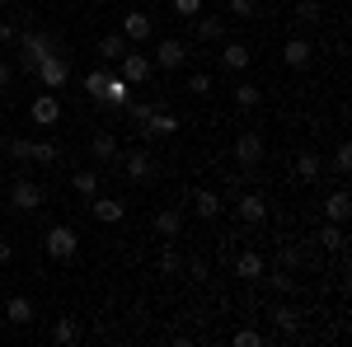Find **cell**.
I'll use <instances>...</instances> for the list:
<instances>
[{
  "instance_id": "6da1fadb",
  "label": "cell",
  "mask_w": 352,
  "mask_h": 347,
  "mask_svg": "<svg viewBox=\"0 0 352 347\" xmlns=\"http://www.w3.org/2000/svg\"><path fill=\"white\" fill-rule=\"evenodd\" d=\"M43 249H47V258L66 263V258H76V249H80V235H76L71 225H52V230H47V240H43Z\"/></svg>"
},
{
  "instance_id": "7a4b0ae2",
  "label": "cell",
  "mask_w": 352,
  "mask_h": 347,
  "mask_svg": "<svg viewBox=\"0 0 352 347\" xmlns=\"http://www.w3.org/2000/svg\"><path fill=\"white\" fill-rule=\"evenodd\" d=\"M47 52H56L47 33H24V43H19V61H24V76H33V71L43 66V56H47Z\"/></svg>"
},
{
  "instance_id": "3957f363",
  "label": "cell",
  "mask_w": 352,
  "mask_h": 347,
  "mask_svg": "<svg viewBox=\"0 0 352 347\" xmlns=\"http://www.w3.org/2000/svg\"><path fill=\"white\" fill-rule=\"evenodd\" d=\"M118 66H122L118 76L132 85V89H136V85H146V80H151V71H155V61H151L146 52H122V56H118Z\"/></svg>"
},
{
  "instance_id": "277c9868",
  "label": "cell",
  "mask_w": 352,
  "mask_h": 347,
  "mask_svg": "<svg viewBox=\"0 0 352 347\" xmlns=\"http://www.w3.org/2000/svg\"><path fill=\"white\" fill-rule=\"evenodd\" d=\"M33 76L43 80V89H61V85L71 80V66H66V56H61V52H47V56H43V66H38Z\"/></svg>"
},
{
  "instance_id": "5b68a950",
  "label": "cell",
  "mask_w": 352,
  "mask_h": 347,
  "mask_svg": "<svg viewBox=\"0 0 352 347\" xmlns=\"http://www.w3.org/2000/svg\"><path fill=\"white\" fill-rule=\"evenodd\" d=\"M160 71H179L184 61H188V43H179V38H160L155 43V56H151Z\"/></svg>"
},
{
  "instance_id": "8992f818",
  "label": "cell",
  "mask_w": 352,
  "mask_h": 347,
  "mask_svg": "<svg viewBox=\"0 0 352 347\" xmlns=\"http://www.w3.org/2000/svg\"><path fill=\"white\" fill-rule=\"evenodd\" d=\"M28 117H33L38 127H56V122H61V99H56V89H43V94L33 99V108H28Z\"/></svg>"
},
{
  "instance_id": "52a82bcc",
  "label": "cell",
  "mask_w": 352,
  "mask_h": 347,
  "mask_svg": "<svg viewBox=\"0 0 352 347\" xmlns=\"http://www.w3.org/2000/svg\"><path fill=\"white\" fill-rule=\"evenodd\" d=\"M10 155H14V160L52 164L56 160V146H52V141H10Z\"/></svg>"
},
{
  "instance_id": "ba28073f",
  "label": "cell",
  "mask_w": 352,
  "mask_h": 347,
  "mask_svg": "<svg viewBox=\"0 0 352 347\" xmlns=\"http://www.w3.org/2000/svg\"><path fill=\"white\" fill-rule=\"evenodd\" d=\"M310 56H315V47H310L305 38H287V43H282V61H287L292 71H305V66H310Z\"/></svg>"
},
{
  "instance_id": "9c48e42d",
  "label": "cell",
  "mask_w": 352,
  "mask_h": 347,
  "mask_svg": "<svg viewBox=\"0 0 352 347\" xmlns=\"http://www.w3.org/2000/svg\"><path fill=\"white\" fill-rule=\"evenodd\" d=\"M10 202H14L19 212H38V207H43V188L28 183V179H19V183H14V192H10Z\"/></svg>"
},
{
  "instance_id": "30bf717a",
  "label": "cell",
  "mask_w": 352,
  "mask_h": 347,
  "mask_svg": "<svg viewBox=\"0 0 352 347\" xmlns=\"http://www.w3.org/2000/svg\"><path fill=\"white\" fill-rule=\"evenodd\" d=\"M240 221L244 225H263V221H268V202H263L258 192H244L240 197Z\"/></svg>"
},
{
  "instance_id": "8fae6325",
  "label": "cell",
  "mask_w": 352,
  "mask_h": 347,
  "mask_svg": "<svg viewBox=\"0 0 352 347\" xmlns=\"http://www.w3.org/2000/svg\"><path fill=\"white\" fill-rule=\"evenodd\" d=\"M146 136H174L179 132V113H164V108H155L151 117H146V127H141Z\"/></svg>"
},
{
  "instance_id": "7c38bea8",
  "label": "cell",
  "mask_w": 352,
  "mask_h": 347,
  "mask_svg": "<svg viewBox=\"0 0 352 347\" xmlns=\"http://www.w3.org/2000/svg\"><path fill=\"white\" fill-rule=\"evenodd\" d=\"M235 160H240V164H258V160H263V136L244 132L240 141H235Z\"/></svg>"
},
{
  "instance_id": "4fadbf2b",
  "label": "cell",
  "mask_w": 352,
  "mask_h": 347,
  "mask_svg": "<svg viewBox=\"0 0 352 347\" xmlns=\"http://www.w3.org/2000/svg\"><path fill=\"white\" fill-rule=\"evenodd\" d=\"M99 104H109V108H127L132 104V85L122 80V76H109V85H104V99Z\"/></svg>"
},
{
  "instance_id": "5bb4252c",
  "label": "cell",
  "mask_w": 352,
  "mask_h": 347,
  "mask_svg": "<svg viewBox=\"0 0 352 347\" xmlns=\"http://www.w3.org/2000/svg\"><path fill=\"white\" fill-rule=\"evenodd\" d=\"M122 38H127V43H136V47H141V43H146V38H151V14H127V19H122Z\"/></svg>"
},
{
  "instance_id": "9a60e30c",
  "label": "cell",
  "mask_w": 352,
  "mask_h": 347,
  "mask_svg": "<svg viewBox=\"0 0 352 347\" xmlns=\"http://www.w3.org/2000/svg\"><path fill=\"white\" fill-rule=\"evenodd\" d=\"M249 61H254V52H249L244 43H226V47H221V66H226V71H249Z\"/></svg>"
},
{
  "instance_id": "2e32d148",
  "label": "cell",
  "mask_w": 352,
  "mask_h": 347,
  "mask_svg": "<svg viewBox=\"0 0 352 347\" xmlns=\"http://www.w3.org/2000/svg\"><path fill=\"white\" fill-rule=\"evenodd\" d=\"M324 216H329V221H338V225H343V221L352 216V197H348V188H338V192H329V197H324Z\"/></svg>"
},
{
  "instance_id": "e0dca14e",
  "label": "cell",
  "mask_w": 352,
  "mask_h": 347,
  "mask_svg": "<svg viewBox=\"0 0 352 347\" xmlns=\"http://www.w3.org/2000/svg\"><path fill=\"white\" fill-rule=\"evenodd\" d=\"M192 212L202 216V221L221 216V192H212V188H197V192H192Z\"/></svg>"
},
{
  "instance_id": "ac0fdd59",
  "label": "cell",
  "mask_w": 352,
  "mask_h": 347,
  "mask_svg": "<svg viewBox=\"0 0 352 347\" xmlns=\"http://www.w3.org/2000/svg\"><path fill=\"white\" fill-rule=\"evenodd\" d=\"M320 174H324V160H320L315 150H300V155H296V179H305V183H315Z\"/></svg>"
},
{
  "instance_id": "d6986e66",
  "label": "cell",
  "mask_w": 352,
  "mask_h": 347,
  "mask_svg": "<svg viewBox=\"0 0 352 347\" xmlns=\"http://www.w3.org/2000/svg\"><path fill=\"white\" fill-rule=\"evenodd\" d=\"M5 320L10 324H33V300H28V295H10V300H5Z\"/></svg>"
},
{
  "instance_id": "ffe728a7",
  "label": "cell",
  "mask_w": 352,
  "mask_h": 347,
  "mask_svg": "<svg viewBox=\"0 0 352 347\" xmlns=\"http://www.w3.org/2000/svg\"><path fill=\"white\" fill-rule=\"evenodd\" d=\"M122 216H127V207H122L118 197H99V202H94V221H104V225H118Z\"/></svg>"
},
{
  "instance_id": "44dd1931",
  "label": "cell",
  "mask_w": 352,
  "mask_h": 347,
  "mask_svg": "<svg viewBox=\"0 0 352 347\" xmlns=\"http://www.w3.org/2000/svg\"><path fill=\"white\" fill-rule=\"evenodd\" d=\"M52 343H61V347H71V343H80V324L71 320V315H61V320L52 324Z\"/></svg>"
},
{
  "instance_id": "7402d4cb",
  "label": "cell",
  "mask_w": 352,
  "mask_h": 347,
  "mask_svg": "<svg viewBox=\"0 0 352 347\" xmlns=\"http://www.w3.org/2000/svg\"><path fill=\"white\" fill-rule=\"evenodd\" d=\"M155 230H160L164 240H174V235L184 230V212H174V207H164V212H155Z\"/></svg>"
},
{
  "instance_id": "603a6c76",
  "label": "cell",
  "mask_w": 352,
  "mask_h": 347,
  "mask_svg": "<svg viewBox=\"0 0 352 347\" xmlns=\"http://www.w3.org/2000/svg\"><path fill=\"white\" fill-rule=\"evenodd\" d=\"M235 272H240L244 282H258V277H263V254H254V249L240 254V258H235Z\"/></svg>"
},
{
  "instance_id": "cb8c5ba5",
  "label": "cell",
  "mask_w": 352,
  "mask_h": 347,
  "mask_svg": "<svg viewBox=\"0 0 352 347\" xmlns=\"http://www.w3.org/2000/svg\"><path fill=\"white\" fill-rule=\"evenodd\" d=\"M127 179H132V183L151 179V155H146V150H132V155H127Z\"/></svg>"
},
{
  "instance_id": "d4e9b609",
  "label": "cell",
  "mask_w": 352,
  "mask_h": 347,
  "mask_svg": "<svg viewBox=\"0 0 352 347\" xmlns=\"http://www.w3.org/2000/svg\"><path fill=\"white\" fill-rule=\"evenodd\" d=\"M122 52H127V38H122V33H109V38H99V56H104V61H118Z\"/></svg>"
},
{
  "instance_id": "484cf974",
  "label": "cell",
  "mask_w": 352,
  "mask_h": 347,
  "mask_svg": "<svg viewBox=\"0 0 352 347\" xmlns=\"http://www.w3.org/2000/svg\"><path fill=\"white\" fill-rule=\"evenodd\" d=\"M71 188H76L80 197H99V174H94V169H80V174L71 179Z\"/></svg>"
},
{
  "instance_id": "4316f807",
  "label": "cell",
  "mask_w": 352,
  "mask_h": 347,
  "mask_svg": "<svg viewBox=\"0 0 352 347\" xmlns=\"http://www.w3.org/2000/svg\"><path fill=\"white\" fill-rule=\"evenodd\" d=\"M272 324H277L282 333H296V328H300V315L292 310V305H277V310H272Z\"/></svg>"
},
{
  "instance_id": "83f0119b",
  "label": "cell",
  "mask_w": 352,
  "mask_h": 347,
  "mask_svg": "<svg viewBox=\"0 0 352 347\" xmlns=\"http://www.w3.org/2000/svg\"><path fill=\"white\" fill-rule=\"evenodd\" d=\"M89 150H94V160H99V164H104V160H113V155H118V141H113V132H99Z\"/></svg>"
},
{
  "instance_id": "f1b7e54d",
  "label": "cell",
  "mask_w": 352,
  "mask_h": 347,
  "mask_svg": "<svg viewBox=\"0 0 352 347\" xmlns=\"http://www.w3.org/2000/svg\"><path fill=\"white\" fill-rule=\"evenodd\" d=\"M197 38H207V43H221V38H226V24H221L217 14H212V19H202V14H197Z\"/></svg>"
},
{
  "instance_id": "f546056e",
  "label": "cell",
  "mask_w": 352,
  "mask_h": 347,
  "mask_svg": "<svg viewBox=\"0 0 352 347\" xmlns=\"http://www.w3.org/2000/svg\"><path fill=\"white\" fill-rule=\"evenodd\" d=\"M320 244H324V249H333V254H338V249H343V244H348V235H343V225H338V221H329L324 230H320Z\"/></svg>"
},
{
  "instance_id": "4dcf8cb0",
  "label": "cell",
  "mask_w": 352,
  "mask_h": 347,
  "mask_svg": "<svg viewBox=\"0 0 352 347\" xmlns=\"http://www.w3.org/2000/svg\"><path fill=\"white\" fill-rule=\"evenodd\" d=\"M104 85H109V71H89V76H85V94L99 104V99H104Z\"/></svg>"
},
{
  "instance_id": "1f68e13d",
  "label": "cell",
  "mask_w": 352,
  "mask_h": 347,
  "mask_svg": "<svg viewBox=\"0 0 352 347\" xmlns=\"http://www.w3.org/2000/svg\"><path fill=\"white\" fill-rule=\"evenodd\" d=\"M160 267L169 272V277H179V272H184V258H179V249H174V244H164V254H160Z\"/></svg>"
},
{
  "instance_id": "d6a6232c",
  "label": "cell",
  "mask_w": 352,
  "mask_h": 347,
  "mask_svg": "<svg viewBox=\"0 0 352 347\" xmlns=\"http://www.w3.org/2000/svg\"><path fill=\"white\" fill-rule=\"evenodd\" d=\"M188 94H212V76H207V71H192L188 76Z\"/></svg>"
},
{
  "instance_id": "836d02e7",
  "label": "cell",
  "mask_w": 352,
  "mask_h": 347,
  "mask_svg": "<svg viewBox=\"0 0 352 347\" xmlns=\"http://www.w3.org/2000/svg\"><path fill=\"white\" fill-rule=\"evenodd\" d=\"M235 104L254 108V104H258V89H254V85H235Z\"/></svg>"
},
{
  "instance_id": "e575fe53",
  "label": "cell",
  "mask_w": 352,
  "mask_h": 347,
  "mask_svg": "<svg viewBox=\"0 0 352 347\" xmlns=\"http://www.w3.org/2000/svg\"><path fill=\"white\" fill-rule=\"evenodd\" d=\"M333 169H338V174H348V169H352V146H348V141L333 150Z\"/></svg>"
},
{
  "instance_id": "d590c367",
  "label": "cell",
  "mask_w": 352,
  "mask_h": 347,
  "mask_svg": "<svg viewBox=\"0 0 352 347\" xmlns=\"http://www.w3.org/2000/svg\"><path fill=\"white\" fill-rule=\"evenodd\" d=\"M235 347H263V333L258 328H240L235 333Z\"/></svg>"
},
{
  "instance_id": "8d00e7d4",
  "label": "cell",
  "mask_w": 352,
  "mask_h": 347,
  "mask_svg": "<svg viewBox=\"0 0 352 347\" xmlns=\"http://www.w3.org/2000/svg\"><path fill=\"white\" fill-rule=\"evenodd\" d=\"M296 19L315 24V19H320V0H300V5H296Z\"/></svg>"
},
{
  "instance_id": "74e56055",
  "label": "cell",
  "mask_w": 352,
  "mask_h": 347,
  "mask_svg": "<svg viewBox=\"0 0 352 347\" xmlns=\"http://www.w3.org/2000/svg\"><path fill=\"white\" fill-rule=\"evenodd\" d=\"M174 14H184V19H197V14H202V0H174Z\"/></svg>"
},
{
  "instance_id": "f35d334b",
  "label": "cell",
  "mask_w": 352,
  "mask_h": 347,
  "mask_svg": "<svg viewBox=\"0 0 352 347\" xmlns=\"http://www.w3.org/2000/svg\"><path fill=\"white\" fill-rule=\"evenodd\" d=\"M127 108H132L136 127H146V117H151V113H155V104H136V99H132V104H127Z\"/></svg>"
},
{
  "instance_id": "ab89813d",
  "label": "cell",
  "mask_w": 352,
  "mask_h": 347,
  "mask_svg": "<svg viewBox=\"0 0 352 347\" xmlns=\"http://www.w3.org/2000/svg\"><path fill=\"white\" fill-rule=\"evenodd\" d=\"M258 10V0H230V14H240V19H249Z\"/></svg>"
},
{
  "instance_id": "60d3db41",
  "label": "cell",
  "mask_w": 352,
  "mask_h": 347,
  "mask_svg": "<svg viewBox=\"0 0 352 347\" xmlns=\"http://www.w3.org/2000/svg\"><path fill=\"white\" fill-rule=\"evenodd\" d=\"M272 287H277L282 295H292V291H296V277H292V272H282V277H272Z\"/></svg>"
},
{
  "instance_id": "b9f144b4",
  "label": "cell",
  "mask_w": 352,
  "mask_h": 347,
  "mask_svg": "<svg viewBox=\"0 0 352 347\" xmlns=\"http://www.w3.org/2000/svg\"><path fill=\"white\" fill-rule=\"evenodd\" d=\"M19 38V28H14V19H0V43H14Z\"/></svg>"
},
{
  "instance_id": "7bdbcfd3",
  "label": "cell",
  "mask_w": 352,
  "mask_h": 347,
  "mask_svg": "<svg viewBox=\"0 0 352 347\" xmlns=\"http://www.w3.org/2000/svg\"><path fill=\"white\" fill-rule=\"evenodd\" d=\"M188 277H192V282H207V263H202V258H192V263H188Z\"/></svg>"
},
{
  "instance_id": "ee69618b",
  "label": "cell",
  "mask_w": 352,
  "mask_h": 347,
  "mask_svg": "<svg viewBox=\"0 0 352 347\" xmlns=\"http://www.w3.org/2000/svg\"><path fill=\"white\" fill-rule=\"evenodd\" d=\"M10 80H14V66H10V61H0V89H5Z\"/></svg>"
},
{
  "instance_id": "f6af8a7d",
  "label": "cell",
  "mask_w": 352,
  "mask_h": 347,
  "mask_svg": "<svg viewBox=\"0 0 352 347\" xmlns=\"http://www.w3.org/2000/svg\"><path fill=\"white\" fill-rule=\"evenodd\" d=\"M10 258H14V249H10V240H0V267L10 263Z\"/></svg>"
}]
</instances>
